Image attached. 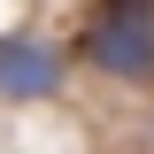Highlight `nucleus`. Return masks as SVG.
Segmentation results:
<instances>
[{
  "label": "nucleus",
  "mask_w": 154,
  "mask_h": 154,
  "mask_svg": "<svg viewBox=\"0 0 154 154\" xmlns=\"http://www.w3.org/2000/svg\"><path fill=\"white\" fill-rule=\"evenodd\" d=\"M85 62H93L100 77H116V85H139V77L154 69V16H116V8H100L93 23H85Z\"/></svg>",
  "instance_id": "nucleus-1"
},
{
  "label": "nucleus",
  "mask_w": 154,
  "mask_h": 154,
  "mask_svg": "<svg viewBox=\"0 0 154 154\" xmlns=\"http://www.w3.org/2000/svg\"><path fill=\"white\" fill-rule=\"evenodd\" d=\"M62 93V54L46 38H0V100H54Z\"/></svg>",
  "instance_id": "nucleus-2"
},
{
  "label": "nucleus",
  "mask_w": 154,
  "mask_h": 154,
  "mask_svg": "<svg viewBox=\"0 0 154 154\" xmlns=\"http://www.w3.org/2000/svg\"><path fill=\"white\" fill-rule=\"evenodd\" d=\"M100 8H116V16H154V0H100Z\"/></svg>",
  "instance_id": "nucleus-3"
}]
</instances>
